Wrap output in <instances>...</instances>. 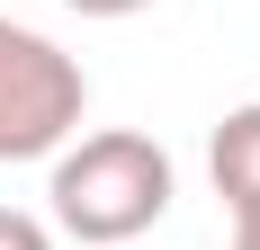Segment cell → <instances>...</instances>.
I'll return each instance as SVG.
<instances>
[{"label": "cell", "instance_id": "obj_6", "mask_svg": "<svg viewBox=\"0 0 260 250\" xmlns=\"http://www.w3.org/2000/svg\"><path fill=\"white\" fill-rule=\"evenodd\" d=\"M234 250H260V205H242V215H234Z\"/></svg>", "mask_w": 260, "mask_h": 250}, {"label": "cell", "instance_id": "obj_4", "mask_svg": "<svg viewBox=\"0 0 260 250\" xmlns=\"http://www.w3.org/2000/svg\"><path fill=\"white\" fill-rule=\"evenodd\" d=\"M0 250H54V232L36 215H18V205H0Z\"/></svg>", "mask_w": 260, "mask_h": 250}, {"label": "cell", "instance_id": "obj_3", "mask_svg": "<svg viewBox=\"0 0 260 250\" xmlns=\"http://www.w3.org/2000/svg\"><path fill=\"white\" fill-rule=\"evenodd\" d=\"M207 170H215V197H224V215H242V205H260V99L224 107L207 134Z\"/></svg>", "mask_w": 260, "mask_h": 250}, {"label": "cell", "instance_id": "obj_5", "mask_svg": "<svg viewBox=\"0 0 260 250\" xmlns=\"http://www.w3.org/2000/svg\"><path fill=\"white\" fill-rule=\"evenodd\" d=\"M63 9H81V18H135V9H153V0H63Z\"/></svg>", "mask_w": 260, "mask_h": 250}, {"label": "cell", "instance_id": "obj_1", "mask_svg": "<svg viewBox=\"0 0 260 250\" xmlns=\"http://www.w3.org/2000/svg\"><path fill=\"white\" fill-rule=\"evenodd\" d=\"M180 197V170H171V152L153 134H135V125H108V134H81V143L54 152V179H45V205L54 224L72 232L90 250H135L144 232L171 215Z\"/></svg>", "mask_w": 260, "mask_h": 250}, {"label": "cell", "instance_id": "obj_2", "mask_svg": "<svg viewBox=\"0 0 260 250\" xmlns=\"http://www.w3.org/2000/svg\"><path fill=\"white\" fill-rule=\"evenodd\" d=\"M90 72L36 27L0 18V161H54L81 134Z\"/></svg>", "mask_w": 260, "mask_h": 250}]
</instances>
